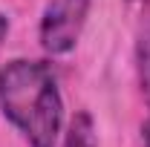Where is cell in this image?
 Instances as JSON below:
<instances>
[{"instance_id":"1","label":"cell","mask_w":150,"mask_h":147,"mask_svg":"<svg viewBox=\"0 0 150 147\" xmlns=\"http://www.w3.org/2000/svg\"><path fill=\"white\" fill-rule=\"evenodd\" d=\"M0 115L26 147H58L64 95L55 69L38 58H12L0 66Z\"/></svg>"},{"instance_id":"2","label":"cell","mask_w":150,"mask_h":147,"mask_svg":"<svg viewBox=\"0 0 150 147\" xmlns=\"http://www.w3.org/2000/svg\"><path fill=\"white\" fill-rule=\"evenodd\" d=\"M93 0H49L38 20L40 49L52 58L69 55L84 35Z\"/></svg>"},{"instance_id":"3","label":"cell","mask_w":150,"mask_h":147,"mask_svg":"<svg viewBox=\"0 0 150 147\" xmlns=\"http://www.w3.org/2000/svg\"><path fill=\"white\" fill-rule=\"evenodd\" d=\"M61 147H98V124L90 110H78L61 133Z\"/></svg>"},{"instance_id":"4","label":"cell","mask_w":150,"mask_h":147,"mask_svg":"<svg viewBox=\"0 0 150 147\" xmlns=\"http://www.w3.org/2000/svg\"><path fill=\"white\" fill-rule=\"evenodd\" d=\"M136 78H139V90H142V98L147 101L150 107V20L139 29L136 35Z\"/></svg>"},{"instance_id":"5","label":"cell","mask_w":150,"mask_h":147,"mask_svg":"<svg viewBox=\"0 0 150 147\" xmlns=\"http://www.w3.org/2000/svg\"><path fill=\"white\" fill-rule=\"evenodd\" d=\"M9 29H12V20L6 12H0V46H3V40L9 37Z\"/></svg>"},{"instance_id":"6","label":"cell","mask_w":150,"mask_h":147,"mask_svg":"<svg viewBox=\"0 0 150 147\" xmlns=\"http://www.w3.org/2000/svg\"><path fill=\"white\" fill-rule=\"evenodd\" d=\"M142 144L144 147H150V118L142 124Z\"/></svg>"},{"instance_id":"7","label":"cell","mask_w":150,"mask_h":147,"mask_svg":"<svg viewBox=\"0 0 150 147\" xmlns=\"http://www.w3.org/2000/svg\"><path fill=\"white\" fill-rule=\"evenodd\" d=\"M127 3H133V0H127Z\"/></svg>"}]
</instances>
